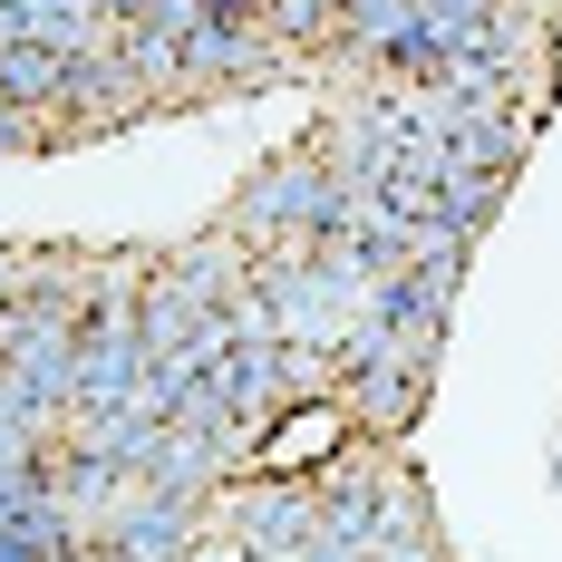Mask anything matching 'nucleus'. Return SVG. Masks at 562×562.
<instances>
[{
    "label": "nucleus",
    "mask_w": 562,
    "mask_h": 562,
    "mask_svg": "<svg viewBox=\"0 0 562 562\" xmlns=\"http://www.w3.org/2000/svg\"><path fill=\"white\" fill-rule=\"evenodd\" d=\"M224 533L252 562H291L301 543H321V485H311V475H291V485H252V495H233Z\"/></svg>",
    "instance_id": "nucleus-1"
},
{
    "label": "nucleus",
    "mask_w": 562,
    "mask_h": 562,
    "mask_svg": "<svg viewBox=\"0 0 562 562\" xmlns=\"http://www.w3.org/2000/svg\"><path fill=\"white\" fill-rule=\"evenodd\" d=\"M281 49L262 20H233V10H204V30L184 40V88H252V78H272Z\"/></svg>",
    "instance_id": "nucleus-2"
},
{
    "label": "nucleus",
    "mask_w": 562,
    "mask_h": 562,
    "mask_svg": "<svg viewBox=\"0 0 562 562\" xmlns=\"http://www.w3.org/2000/svg\"><path fill=\"white\" fill-rule=\"evenodd\" d=\"M194 533H204L194 495H166V485H146V495L126 505V524L108 533V562H184V553H194Z\"/></svg>",
    "instance_id": "nucleus-3"
},
{
    "label": "nucleus",
    "mask_w": 562,
    "mask_h": 562,
    "mask_svg": "<svg viewBox=\"0 0 562 562\" xmlns=\"http://www.w3.org/2000/svg\"><path fill=\"white\" fill-rule=\"evenodd\" d=\"M58 108H68V116H126V108H146V88L126 78V58H116V49H98V58H68Z\"/></svg>",
    "instance_id": "nucleus-4"
},
{
    "label": "nucleus",
    "mask_w": 562,
    "mask_h": 562,
    "mask_svg": "<svg viewBox=\"0 0 562 562\" xmlns=\"http://www.w3.org/2000/svg\"><path fill=\"white\" fill-rule=\"evenodd\" d=\"M417 30H427L417 0H339V49L349 58H397Z\"/></svg>",
    "instance_id": "nucleus-5"
},
{
    "label": "nucleus",
    "mask_w": 562,
    "mask_h": 562,
    "mask_svg": "<svg viewBox=\"0 0 562 562\" xmlns=\"http://www.w3.org/2000/svg\"><path fill=\"white\" fill-rule=\"evenodd\" d=\"M116 58H126V78H136L146 98H175V88H184V40L156 30V20H126V30H116Z\"/></svg>",
    "instance_id": "nucleus-6"
},
{
    "label": "nucleus",
    "mask_w": 562,
    "mask_h": 562,
    "mask_svg": "<svg viewBox=\"0 0 562 562\" xmlns=\"http://www.w3.org/2000/svg\"><path fill=\"white\" fill-rule=\"evenodd\" d=\"M58 78H68V58H58V49H40V40H0V98L58 108Z\"/></svg>",
    "instance_id": "nucleus-7"
},
{
    "label": "nucleus",
    "mask_w": 562,
    "mask_h": 562,
    "mask_svg": "<svg viewBox=\"0 0 562 562\" xmlns=\"http://www.w3.org/2000/svg\"><path fill=\"white\" fill-rule=\"evenodd\" d=\"M330 389H339V359H330V349H281V407L330 397Z\"/></svg>",
    "instance_id": "nucleus-8"
},
{
    "label": "nucleus",
    "mask_w": 562,
    "mask_h": 562,
    "mask_svg": "<svg viewBox=\"0 0 562 562\" xmlns=\"http://www.w3.org/2000/svg\"><path fill=\"white\" fill-rule=\"evenodd\" d=\"M10 146H40V108H20V98H0V156Z\"/></svg>",
    "instance_id": "nucleus-9"
},
{
    "label": "nucleus",
    "mask_w": 562,
    "mask_h": 562,
    "mask_svg": "<svg viewBox=\"0 0 562 562\" xmlns=\"http://www.w3.org/2000/svg\"><path fill=\"white\" fill-rule=\"evenodd\" d=\"M369 562H447V553H437L427 533H407V543H379V553H369Z\"/></svg>",
    "instance_id": "nucleus-10"
},
{
    "label": "nucleus",
    "mask_w": 562,
    "mask_h": 562,
    "mask_svg": "<svg viewBox=\"0 0 562 562\" xmlns=\"http://www.w3.org/2000/svg\"><path fill=\"white\" fill-rule=\"evenodd\" d=\"M291 562H369V553H349V543H301Z\"/></svg>",
    "instance_id": "nucleus-11"
},
{
    "label": "nucleus",
    "mask_w": 562,
    "mask_h": 562,
    "mask_svg": "<svg viewBox=\"0 0 562 562\" xmlns=\"http://www.w3.org/2000/svg\"><path fill=\"white\" fill-rule=\"evenodd\" d=\"M184 562H252V553H243V543L224 533V543H204V553H184Z\"/></svg>",
    "instance_id": "nucleus-12"
},
{
    "label": "nucleus",
    "mask_w": 562,
    "mask_h": 562,
    "mask_svg": "<svg viewBox=\"0 0 562 562\" xmlns=\"http://www.w3.org/2000/svg\"><path fill=\"white\" fill-rule=\"evenodd\" d=\"M98 10H108L116 30H126V20H146V10H156V0H98Z\"/></svg>",
    "instance_id": "nucleus-13"
},
{
    "label": "nucleus",
    "mask_w": 562,
    "mask_h": 562,
    "mask_svg": "<svg viewBox=\"0 0 562 562\" xmlns=\"http://www.w3.org/2000/svg\"><path fill=\"white\" fill-rule=\"evenodd\" d=\"M10 291H20V262H10V252H0V301H10Z\"/></svg>",
    "instance_id": "nucleus-14"
}]
</instances>
